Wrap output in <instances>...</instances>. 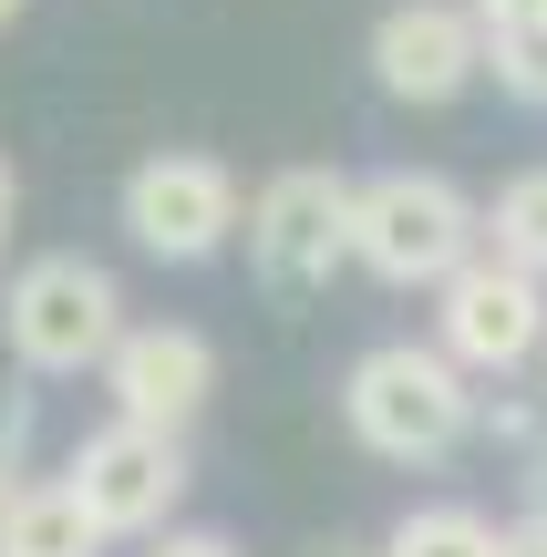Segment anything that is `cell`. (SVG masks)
Masks as SVG:
<instances>
[{
  "instance_id": "3",
  "label": "cell",
  "mask_w": 547,
  "mask_h": 557,
  "mask_svg": "<svg viewBox=\"0 0 547 557\" xmlns=\"http://www.w3.org/2000/svg\"><path fill=\"white\" fill-rule=\"evenodd\" d=\"M0 341H11V361H21V372H41V382L103 372V351L124 341V289H114V269L73 259V248L11 269V289H0Z\"/></svg>"
},
{
  "instance_id": "15",
  "label": "cell",
  "mask_w": 547,
  "mask_h": 557,
  "mask_svg": "<svg viewBox=\"0 0 547 557\" xmlns=\"http://www.w3.org/2000/svg\"><path fill=\"white\" fill-rule=\"evenodd\" d=\"M145 557H238V547L207 537V527H156V537H145Z\"/></svg>"
},
{
  "instance_id": "6",
  "label": "cell",
  "mask_w": 547,
  "mask_h": 557,
  "mask_svg": "<svg viewBox=\"0 0 547 557\" xmlns=\"http://www.w3.org/2000/svg\"><path fill=\"white\" fill-rule=\"evenodd\" d=\"M62 485L83 496V517H94L103 537H156V527L186 506V434H156V423L114 413L103 434L73 444Z\"/></svg>"
},
{
  "instance_id": "1",
  "label": "cell",
  "mask_w": 547,
  "mask_h": 557,
  "mask_svg": "<svg viewBox=\"0 0 547 557\" xmlns=\"http://www.w3.org/2000/svg\"><path fill=\"white\" fill-rule=\"evenodd\" d=\"M341 423L362 455L383 465H445L475 434V372L445 341H383V351L351 361L341 382Z\"/></svg>"
},
{
  "instance_id": "13",
  "label": "cell",
  "mask_w": 547,
  "mask_h": 557,
  "mask_svg": "<svg viewBox=\"0 0 547 557\" xmlns=\"http://www.w3.org/2000/svg\"><path fill=\"white\" fill-rule=\"evenodd\" d=\"M486 73L507 83L517 103H547V32L517 21V32H486Z\"/></svg>"
},
{
  "instance_id": "2",
  "label": "cell",
  "mask_w": 547,
  "mask_h": 557,
  "mask_svg": "<svg viewBox=\"0 0 547 557\" xmlns=\"http://www.w3.org/2000/svg\"><path fill=\"white\" fill-rule=\"evenodd\" d=\"M475 238H486V218L465 207L455 176L393 165V176L351 186V269H372L383 289H445L475 259Z\"/></svg>"
},
{
  "instance_id": "8",
  "label": "cell",
  "mask_w": 547,
  "mask_h": 557,
  "mask_svg": "<svg viewBox=\"0 0 547 557\" xmlns=\"http://www.w3.org/2000/svg\"><path fill=\"white\" fill-rule=\"evenodd\" d=\"M486 73V21L475 0H393L372 21V83L393 103H455Z\"/></svg>"
},
{
  "instance_id": "12",
  "label": "cell",
  "mask_w": 547,
  "mask_h": 557,
  "mask_svg": "<svg viewBox=\"0 0 547 557\" xmlns=\"http://www.w3.org/2000/svg\"><path fill=\"white\" fill-rule=\"evenodd\" d=\"M383 557H496V527L475 517V506H413L383 537Z\"/></svg>"
},
{
  "instance_id": "16",
  "label": "cell",
  "mask_w": 547,
  "mask_h": 557,
  "mask_svg": "<svg viewBox=\"0 0 547 557\" xmlns=\"http://www.w3.org/2000/svg\"><path fill=\"white\" fill-rule=\"evenodd\" d=\"M496 557H547V506L517 517V527H496Z\"/></svg>"
},
{
  "instance_id": "9",
  "label": "cell",
  "mask_w": 547,
  "mask_h": 557,
  "mask_svg": "<svg viewBox=\"0 0 547 557\" xmlns=\"http://www.w3.org/2000/svg\"><path fill=\"white\" fill-rule=\"evenodd\" d=\"M103 393H114L124 423H156V434H186L217 393V351L186 320H124V341L103 351Z\"/></svg>"
},
{
  "instance_id": "20",
  "label": "cell",
  "mask_w": 547,
  "mask_h": 557,
  "mask_svg": "<svg viewBox=\"0 0 547 557\" xmlns=\"http://www.w3.org/2000/svg\"><path fill=\"white\" fill-rule=\"evenodd\" d=\"M321 557H383V547H321Z\"/></svg>"
},
{
  "instance_id": "18",
  "label": "cell",
  "mask_w": 547,
  "mask_h": 557,
  "mask_svg": "<svg viewBox=\"0 0 547 557\" xmlns=\"http://www.w3.org/2000/svg\"><path fill=\"white\" fill-rule=\"evenodd\" d=\"M11 218H21V165L0 156V248H11Z\"/></svg>"
},
{
  "instance_id": "19",
  "label": "cell",
  "mask_w": 547,
  "mask_h": 557,
  "mask_svg": "<svg viewBox=\"0 0 547 557\" xmlns=\"http://www.w3.org/2000/svg\"><path fill=\"white\" fill-rule=\"evenodd\" d=\"M21 11H32V0H0V32H11V21H21Z\"/></svg>"
},
{
  "instance_id": "10",
  "label": "cell",
  "mask_w": 547,
  "mask_h": 557,
  "mask_svg": "<svg viewBox=\"0 0 547 557\" xmlns=\"http://www.w3.org/2000/svg\"><path fill=\"white\" fill-rule=\"evenodd\" d=\"M103 547H114V537L83 517V496H73L62 475L11 485V496H0V557H103Z\"/></svg>"
},
{
  "instance_id": "11",
  "label": "cell",
  "mask_w": 547,
  "mask_h": 557,
  "mask_svg": "<svg viewBox=\"0 0 547 557\" xmlns=\"http://www.w3.org/2000/svg\"><path fill=\"white\" fill-rule=\"evenodd\" d=\"M486 248L547 278V165H527V176L496 186V207H486Z\"/></svg>"
},
{
  "instance_id": "4",
  "label": "cell",
  "mask_w": 547,
  "mask_h": 557,
  "mask_svg": "<svg viewBox=\"0 0 547 557\" xmlns=\"http://www.w3.org/2000/svg\"><path fill=\"white\" fill-rule=\"evenodd\" d=\"M238 227H248L238 176H227L217 156H197V145H165V156H145L135 176H124V238H135L145 259H165V269L217 259Z\"/></svg>"
},
{
  "instance_id": "17",
  "label": "cell",
  "mask_w": 547,
  "mask_h": 557,
  "mask_svg": "<svg viewBox=\"0 0 547 557\" xmlns=\"http://www.w3.org/2000/svg\"><path fill=\"white\" fill-rule=\"evenodd\" d=\"M475 21H486V32H517V21H537V32H547V0H475Z\"/></svg>"
},
{
  "instance_id": "7",
  "label": "cell",
  "mask_w": 547,
  "mask_h": 557,
  "mask_svg": "<svg viewBox=\"0 0 547 557\" xmlns=\"http://www.w3.org/2000/svg\"><path fill=\"white\" fill-rule=\"evenodd\" d=\"M445 310H434V331H445V351L465 361V372H517V361L547 351V278L517 269V259H465L445 278Z\"/></svg>"
},
{
  "instance_id": "14",
  "label": "cell",
  "mask_w": 547,
  "mask_h": 557,
  "mask_svg": "<svg viewBox=\"0 0 547 557\" xmlns=\"http://www.w3.org/2000/svg\"><path fill=\"white\" fill-rule=\"evenodd\" d=\"M21 455H32V403H0V496L21 485Z\"/></svg>"
},
{
  "instance_id": "5",
  "label": "cell",
  "mask_w": 547,
  "mask_h": 557,
  "mask_svg": "<svg viewBox=\"0 0 547 557\" xmlns=\"http://www.w3.org/2000/svg\"><path fill=\"white\" fill-rule=\"evenodd\" d=\"M248 269L269 289H331L351 269V176L331 165H279L248 197Z\"/></svg>"
}]
</instances>
